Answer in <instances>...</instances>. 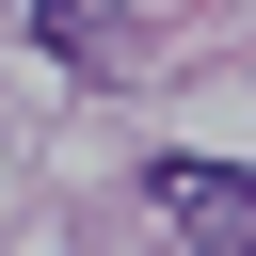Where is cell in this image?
I'll use <instances>...</instances> for the list:
<instances>
[{
    "label": "cell",
    "instance_id": "1",
    "mask_svg": "<svg viewBox=\"0 0 256 256\" xmlns=\"http://www.w3.org/2000/svg\"><path fill=\"white\" fill-rule=\"evenodd\" d=\"M160 224L192 256H256V176L240 160H160Z\"/></svg>",
    "mask_w": 256,
    "mask_h": 256
},
{
    "label": "cell",
    "instance_id": "2",
    "mask_svg": "<svg viewBox=\"0 0 256 256\" xmlns=\"http://www.w3.org/2000/svg\"><path fill=\"white\" fill-rule=\"evenodd\" d=\"M16 16H32V32H48L64 64H80V80H128V64H144V32H128V0H16Z\"/></svg>",
    "mask_w": 256,
    "mask_h": 256
}]
</instances>
